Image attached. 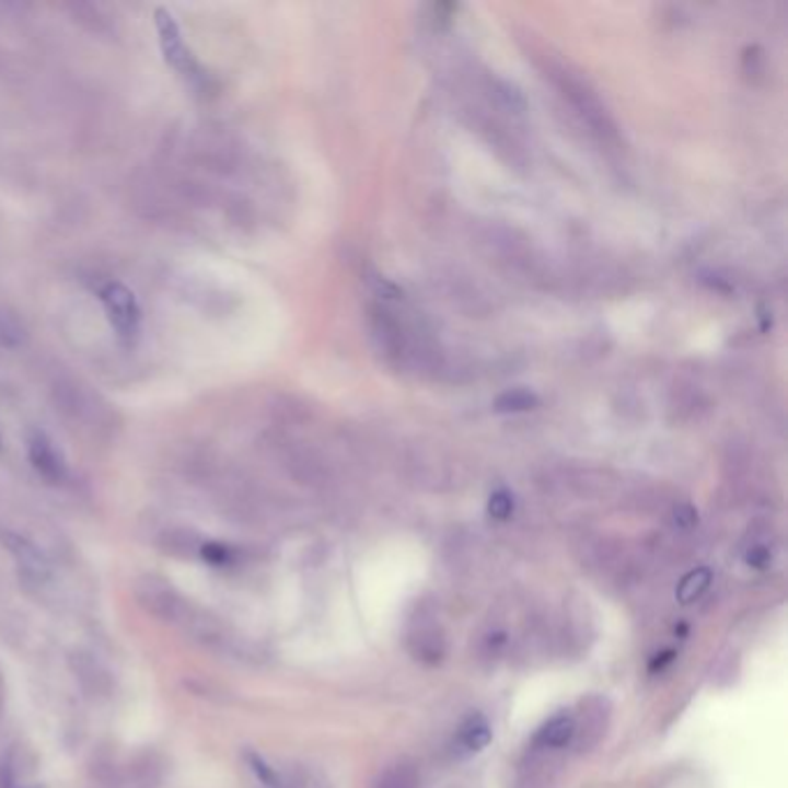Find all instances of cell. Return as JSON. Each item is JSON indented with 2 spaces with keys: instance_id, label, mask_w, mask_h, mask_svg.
Masks as SVG:
<instances>
[{
  "instance_id": "obj_1",
  "label": "cell",
  "mask_w": 788,
  "mask_h": 788,
  "mask_svg": "<svg viewBox=\"0 0 788 788\" xmlns=\"http://www.w3.org/2000/svg\"><path fill=\"white\" fill-rule=\"evenodd\" d=\"M135 596L139 601V606L151 613L153 617L170 622V625H176L183 629L185 622H188L190 613L195 611V606L185 599L167 578L155 576V573H147L137 578L135 583Z\"/></svg>"
},
{
  "instance_id": "obj_21",
  "label": "cell",
  "mask_w": 788,
  "mask_h": 788,
  "mask_svg": "<svg viewBox=\"0 0 788 788\" xmlns=\"http://www.w3.org/2000/svg\"><path fill=\"white\" fill-rule=\"evenodd\" d=\"M5 703V680H3V671H0V708Z\"/></svg>"
},
{
  "instance_id": "obj_15",
  "label": "cell",
  "mask_w": 788,
  "mask_h": 788,
  "mask_svg": "<svg viewBox=\"0 0 788 788\" xmlns=\"http://www.w3.org/2000/svg\"><path fill=\"white\" fill-rule=\"evenodd\" d=\"M199 555L206 559V563L213 565V567H224V565H232V563H234L232 548L224 546V544H218V542H206V544H201Z\"/></svg>"
},
{
  "instance_id": "obj_8",
  "label": "cell",
  "mask_w": 788,
  "mask_h": 788,
  "mask_svg": "<svg viewBox=\"0 0 788 788\" xmlns=\"http://www.w3.org/2000/svg\"><path fill=\"white\" fill-rule=\"evenodd\" d=\"M0 542H3V546L16 559L19 569L24 571L26 578L35 580V583H45V580L51 576L49 559L33 542H28L26 536L14 534V532H3L0 534Z\"/></svg>"
},
{
  "instance_id": "obj_12",
  "label": "cell",
  "mask_w": 788,
  "mask_h": 788,
  "mask_svg": "<svg viewBox=\"0 0 788 788\" xmlns=\"http://www.w3.org/2000/svg\"><path fill=\"white\" fill-rule=\"evenodd\" d=\"M160 546L164 553H170L174 557H195L199 555L201 542L190 530H172L160 538Z\"/></svg>"
},
{
  "instance_id": "obj_4",
  "label": "cell",
  "mask_w": 788,
  "mask_h": 788,
  "mask_svg": "<svg viewBox=\"0 0 788 788\" xmlns=\"http://www.w3.org/2000/svg\"><path fill=\"white\" fill-rule=\"evenodd\" d=\"M611 721V705L601 696H588L580 700L578 715L573 717V746L578 752H590L606 735Z\"/></svg>"
},
{
  "instance_id": "obj_16",
  "label": "cell",
  "mask_w": 788,
  "mask_h": 788,
  "mask_svg": "<svg viewBox=\"0 0 788 788\" xmlns=\"http://www.w3.org/2000/svg\"><path fill=\"white\" fill-rule=\"evenodd\" d=\"M245 758H247V763H251L253 773L259 777V781H262L264 786H268V788H282L280 777L276 775L274 767H268L266 761H262L257 754H247Z\"/></svg>"
},
{
  "instance_id": "obj_7",
  "label": "cell",
  "mask_w": 788,
  "mask_h": 788,
  "mask_svg": "<svg viewBox=\"0 0 788 788\" xmlns=\"http://www.w3.org/2000/svg\"><path fill=\"white\" fill-rule=\"evenodd\" d=\"M28 459L35 472L49 484H63L68 479V463L43 430H33L28 438Z\"/></svg>"
},
{
  "instance_id": "obj_2",
  "label": "cell",
  "mask_w": 788,
  "mask_h": 788,
  "mask_svg": "<svg viewBox=\"0 0 788 788\" xmlns=\"http://www.w3.org/2000/svg\"><path fill=\"white\" fill-rule=\"evenodd\" d=\"M97 294L118 338L130 345L139 336V326H141V308L137 303V297L126 285L114 280L102 285Z\"/></svg>"
},
{
  "instance_id": "obj_9",
  "label": "cell",
  "mask_w": 788,
  "mask_h": 788,
  "mask_svg": "<svg viewBox=\"0 0 788 788\" xmlns=\"http://www.w3.org/2000/svg\"><path fill=\"white\" fill-rule=\"evenodd\" d=\"M164 777V761L155 752H143L128 765L130 788H155Z\"/></svg>"
},
{
  "instance_id": "obj_10",
  "label": "cell",
  "mask_w": 788,
  "mask_h": 788,
  "mask_svg": "<svg viewBox=\"0 0 788 788\" xmlns=\"http://www.w3.org/2000/svg\"><path fill=\"white\" fill-rule=\"evenodd\" d=\"M573 740V717L571 715H557L553 717L542 731L534 738V750L542 752H557L565 750Z\"/></svg>"
},
{
  "instance_id": "obj_5",
  "label": "cell",
  "mask_w": 788,
  "mask_h": 788,
  "mask_svg": "<svg viewBox=\"0 0 788 788\" xmlns=\"http://www.w3.org/2000/svg\"><path fill=\"white\" fill-rule=\"evenodd\" d=\"M434 617L419 615L407 631V648L414 659L424 663H440L447 654V636Z\"/></svg>"
},
{
  "instance_id": "obj_6",
  "label": "cell",
  "mask_w": 788,
  "mask_h": 788,
  "mask_svg": "<svg viewBox=\"0 0 788 788\" xmlns=\"http://www.w3.org/2000/svg\"><path fill=\"white\" fill-rule=\"evenodd\" d=\"M70 671L86 696L102 698V696L112 694V687H114L112 675L105 669V663H102L93 652L74 650L70 654Z\"/></svg>"
},
{
  "instance_id": "obj_14",
  "label": "cell",
  "mask_w": 788,
  "mask_h": 788,
  "mask_svg": "<svg viewBox=\"0 0 788 788\" xmlns=\"http://www.w3.org/2000/svg\"><path fill=\"white\" fill-rule=\"evenodd\" d=\"M710 583H712L710 569H694V571H690L687 576H684V578L680 580V586H677V601H682V604H690V601L698 599L705 590H708Z\"/></svg>"
},
{
  "instance_id": "obj_11",
  "label": "cell",
  "mask_w": 788,
  "mask_h": 788,
  "mask_svg": "<svg viewBox=\"0 0 788 788\" xmlns=\"http://www.w3.org/2000/svg\"><path fill=\"white\" fill-rule=\"evenodd\" d=\"M372 788H419V773L412 763H393L375 779Z\"/></svg>"
},
{
  "instance_id": "obj_17",
  "label": "cell",
  "mask_w": 788,
  "mask_h": 788,
  "mask_svg": "<svg viewBox=\"0 0 788 788\" xmlns=\"http://www.w3.org/2000/svg\"><path fill=\"white\" fill-rule=\"evenodd\" d=\"M488 511H490L493 518H497V521H507V518H509L511 511H513V500H511V497H509L505 490L495 493V495L490 497Z\"/></svg>"
},
{
  "instance_id": "obj_13",
  "label": "cell",
  "mask_w": 788,
  "mask_h": 788,
  "mask_svg": "<svg viewBox=\"0 0 788 788\" xmlns=\"http://www.w3.org/2000/svg\"><path fill=\"white\" fill-rule=\"evenodd\" d=\"M490 742V726L482 717H470L459 733V746L467 754L484 750Z\"/></svg>"
},
{
  "instance_id": "obj_19",
  "label": "cell",
  "mask_w": 788,
  "mask_h": 788,
  "mask_svg": "<svg viewBox=\"0 0 788 788\" xmlns=\"http://www.w3.org/2000/svg\"><path fill=\"white\" fill-rule=\"evenodd\" d=\"M509 403V407L507 409H530L536 401H534V396H530V393H525V391H515V393H509V396H505L500 403Z\"/></svg>"
},
{
  "instance_id": "obj_20",
  "label": "cell",
  "mask_w": 788,
  "mask_h": 788,
  "mask_svg": "<svg viewBox=\"0 0 788 788\" xmlns=\"http://www.w3.org/2000/svg\"><path fill=\"white\" fill-rule=\"evenodd\" d=\"M675 523L680 528H692L696 523V511L692 507H677L675 509Z\"/></svg>"
},
{
  "instance_id": "obj_3",
  "label": "cell",
  "mask_w": 788,
  "mask_h": 788,
  "mask_svg": "<svg viewBox=\"0 0 788 788\" xmlns=\"http://www.w3.org/2000/svg\"><path fill=\"white\" fill-rule=\"evenodd\" d=\"M153 24L164 63L174 68L181 77H197V60L190 47L185 45L181 26L176 24L174 14L167 8H158L153 12Z\"/></svg>"
},
{
  "instance_id": "obj_18",
  "label": "cell",
  "mask_w": 788,
  "mask_h": 788,
  "mask_svg": "<svg viewBox=\"0 0 788 788\" xmlns=\"http://www.w3.org/2000/svg\"><path fill=\"white\" fill-rule=\"evenodd\" d=\"M19 345V331L16 326L0 315V347H14Z\"/></svg>"
}]
</instances>
